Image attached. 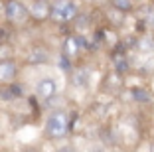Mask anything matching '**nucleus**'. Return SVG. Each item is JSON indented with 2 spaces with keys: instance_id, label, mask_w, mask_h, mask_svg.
<instances>
[{
  "instance_id": "f257e3e1",
  "label": "nucleus",
  "mask_w": 154,
  "mask_h": 152,
  "mask_svg": "<svg viewBox=\"0 0 154 152\" xmlns=\"http://www.w3.org/2000/svg\"><path fill=\"white\" fill-rule=\"evenodd\" d=\"M71 132V121L65 111H54L44 126V136L48 140H63Z\"/></svg>"
},
{
  "instance_id": "f03ea898",
  "label": "nucleus",
  "mask_w": 154,
  "mask_h": 152,
  "mask_svg": "<svg viewBox=\"0 0 154 152\" xmlns=\"http://www.w3.org/2000/svg\"><path fill=\"white\" fill-rule=\"evenodd\" d=\"M4 20L14 28H22L32 22L28 4H24L22 0H4Z\"/></svg>"
},
{
  "instance_id": "7ed1b4c3",
  "label": "nucleus",
  "mask_w": 154,
  "mask_h": 152,
  "mask_svg": "<svg viewBox=\"0 0 154 152\" xmlns=\"http://www.w3.org/2000/svg\"><path fill=\"white\" fill-rule=\"evenodd\" d=\"M77 4L73 0H51V22H55L57 26H67L73 24V20L77 18Z\"/></svg>"
},
{
  "instance_id": "20e7f679",
  "label": "nucleus",
  "mask_w": 154,
  "mask_h": 152,
  "mask_svg": "<svg viewBox=\"0 0 154 152\" xmlns=\"http://www.w3.org/2000/svg\"><path fill=\"white\" fill-rule=\"evenodd\" d=\"M28 8L34 24H44L51 18V0H32Z\"/></svg>"
},
{
  "instance_id": "39448f33",
  "label": "nucleus",
  "mask_w": 154,
  "mask_h": 152,
  "mask_svg": "<svg viewBox=\"0 0 154 152\" xmlns=\"http://www.w3.org/2000/svg\"><path fill=\"white\" fill-rule=\"evenodd\" d=\"M18 77V61L14 57H0V85L14 83Z\"/></svg>"
},
{
  "instance_id": "423d86ee",
  "label": "nucleus",
  "mask_w": 154,
  "mask_h": 152,
  "mask_svg": "<svg viewBox=\"0 0 154 152\" xmlns=\"http://www.w3.org/2000/svg\"><path fill=\"white\" fill-rule=\"evenodd\" d=\"M36 95L42 101H51V99L57 95V83L51 77H42L36 85Z\"/></svg>"
},
{
  "instance_id": "0eeeda50",
  "label": "nucleus",
  "mask_w": 154,
  "mask_h": 152,
  "mask_svg": "<svg viewBox=\"0 0 154 152\" xmlns=\"http://www.w3.org/2000/svg\"><path fill=\"white\" fill-rule=\"evenodd\" d=\"M22 95H24V89L16 81L14 83H6V85H0V101H4V103H12L16 99H22Z\"/></svg>"
},
{
  "instance_id": "6e6552de",
  "label": "nucleus",
  "mask_w": 154,
  "mask_h": 152,
  "mask_svg": "<svg viewBox=\"0 0 154 152\" xmlns=\"http://www.w3.org/2000/svg\"><path fill=\"white\" fill-rule=\"evenodd\" d=\"M48 59H50V51L45 49V45H32L26 61L30 65H40V63H48Z\"/></svg>"
},
{
  "instance_id": "1a4fd4ad",
  "label": "nucleus",
  "mask_w": 154,
  "mask_h": 152,
  "mask_svg": "<svg viewBox=\"0 0 154 152\" xmlns=\"http://www.w3.org/2000/svg\"><path fill=\"white\" fill-rule=\"evenodd\" d=\"M89 69H85V67H77L75 71L71 73V83L75 87H87L89 85Z\"/></svg>"
},
{
  "instance_id": "9d476101",
  "label": "nucleus",
  "mask_w": 154,
  "mask_h": 152,
  "mask_svg": "<svg viewBox=\"0 0 154 152\" xmlns=\"http://www.w3.org/2000/svg\"><path fill=\"white\" fill-rule=\"evenodd\" d=\"M131 95H132L134 101H138V103H150V101H152V95H150L146 89H140V87L131 89Z\"/></svg>"
},
{
  "instance_id": "9b49d317",
  "label": "nucleus",
  "mask_w": 154,
  "mask_h": 152,
  "mask_svg": "<svg viewBox=\"0 0 154 152\" xmlns=\"http://www.w3.org/2000/svg\"><path fill=\"white\" fill-rule=\"evenodd\" d=\"M111 6L119 12H131L132 10V0H111Z\"/></svg>"
},
{
  "instance_id": "f8f14e48",
  "label": "nucleus",
  "mask_w": 154,
  "mask_h": 152,
  "mask_svg": "<svg viewBox=\"0 0 154 152\" xmlns=\"http://www.w3.org/2000/svg\"><path fill=\"white\" fill-rule=\"evenodd\" d=\"M136 48L140 49V51H152V49H154V38H150V36L140 38L138 44H136Z\"/></svg>"
},
{
  "instance_id": "ddd939ff",
  "label": "nucleus",
  "mask_w": 154,
  "mask_h": 152,
  "mask_svg": "<svg viewBox=\"0 0 154 152\" xmlns=\"http://www.w3.org/2000/svg\"><path fill=\"white\" fill-rule=\"evenodd\" d=\"M73 26L79 28V30H81V28H87L89 26V16H87V14H77V18L73 20Z\"/></svg>"
},
{
  "instance_id": "4468645a",
  "label": "nucleus",
  "mask_w": 154,
  "mask_h": 152,
  "mask_svg": "<svg viewBox=\"0 0 154 152\" xmlns=\"http://www.w3.org/2000/svg\"><path fill=\"white\" fill-rule=\"evenodd\" d=\"M10 40V30L8 28H0V44H6Z\"/></svg>"
},
{
  "instance_id": "2eb2a0df",
  "label": "nucleus",
  "mask_w": 154,
  "mask_h": 152,
  "mask_svg": "<svg viewBox=\"0 0 154 152\" xmlns=\"http://www.w3.org/2000/svg\"><path fill=\"white\" fill-rule=\"evenodd\" d=\"M87 2H95V0H87Z\"/></svg>"
}]
</instances>
